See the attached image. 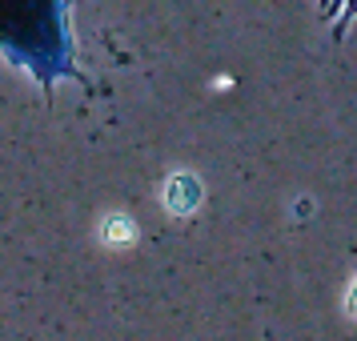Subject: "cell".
Returning a JSON list of instances; mask_svg holds the SVG:
<instances>
[{"label": "cell", "mask_w": 357, "mask_h": 341, "mask_svg": "<svg viewBox=\"0 0 357 341\" xmlns=\"http://www.w3.org/2000/svg\"><path fill=\"white\" fill-rule=\"evenodd\" d=\"M0 52H8L13 65L33 68L40 81L65 68L61 0H0Z\"/></svg>", "instance_id": "obj_1"}, {"label": "cell", "mask_w": 357, "mask_h": 341, "mask_svg": "<svg viewBox=\"0 0 357 341\" xmlns=\"http://www.w3.org/2000/svg\"><path fill=\"white\" fill-rule=\"evenodd\" d=\"M349 309H357V289H354V293H349Z\"/></svg>", "instance_id": "obj_2"}]
</instances>
